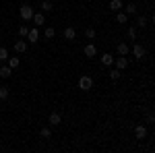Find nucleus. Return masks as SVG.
Instances as JSON below:
<instances>
[{
    "label": "nucleus",
    "mask_w": 155,
    "mask_h": 153,
    "mask_svg": "<svg viewBox=\"0 0 155 153\" xmlns=\"http://www.w3.org/2000/svg\"><path fill=\"white\" fill-rule=\"evenodd\" d=\"M31 21L35 23V27H44V23H46V17H44V12H33Z\"/></svg>",
    "instance_id": "5"
},
{
    "label": "nucleus",
    "mask_w": 155,
    "mask_h": 153,
    "mask_svg": "<svg viewBox=\"0 0 155 153\" xmlns=\"http://www.w3.org/2000/svg\"><path fill=\"white\" fill-rule=\"evenodd\" d=\"M132 54H134L137 60H143L145 56H147V52H145V48L141 46V44H134V46H132Z\"/></svg>",
    "instance_id": "3"
},
{
    "label": "nucleus",
    "mask_w": 155,
    "mask_h": 153,
    "mask_svg": "<svg viewBox=\"0 0 155 153\" xmlns=\"http://www.w3.org/2000/svg\"><path fill=\"white\" fill-rule=\"evenodd\" d=\"M11 75H12V68L6 64V66H0V77L2 79H11Z\"/></svg>",
    "instance_id": "13"
},
{
    "label": "nucleus",
    "mask_w": 155,
    "mask_h": 153,
    "mask_svg": "<svg viewBox=\"0 0 155 153\" xmlns=\"http://www.w3.org/2000/svg\"><path fill=\"white\" fill-rule=\"evenodd\" d=\"M19 15H21V19H23V21H31V17H33V8H31L29 4H23V6H21V11H19Z\"/></svg>",
    "instance_id": "2"
},
{
    "label": "nucleus",
    "mask_w": 155,
    "mask_h": 153,
    "mask_svg": "<svg viewBox=\"0 0 155 153\" xmlns=\"http://www.w3.org/2000/svg\"><path fill=\"white\" fill-rule=\"evenodd\" d=\"M114 64H116L118 71H124V68L128 66V58H126V56H118V58H114Z\"/></svg>",
    "instance_id": "4"
},
{
    "label": "nucleus",
    "mask_w": 155,
    "mask_h": 153,
    "mask_svg": "<svg viewBox=\"0 0 155 153\" xmlns=\"http://www.w3.org/2000/svg\"><path fill=\"white\" fill-rule=\"evenodd\" d=\"M6 62H8V66H11L12 71H15V68H19V64H21L19 56H8V58H6Z\"/></svg>",
    "instance_id": "12"
},
{
    "label": "nucleus",
    "mask_w": 155,
    "mask_h": 153,
    "mask_svg": "<svg viewBox=\"0 0 155 153\" xmlns=\"http://www.w3.org/2000/svg\"><path fill=\"white\" fill-rule=\"evenodd\" d=\"M122 8V0H110V11L112 12H118Z\"/></svg>",
    "instance_id": "16"
},
{
    "label": "nucleus",
    "mask_w": 155,
    "mask_h": 153,
    "mask_svg": "<svg viewBox=\"0 0 155 153\" xmlns=\"http://www.w3.org/2000/svg\"><path fill=\"white\" fill-rule=\"evenodd\" d=\"M137 27H147V17H137Z\"/></svg>",
    "instance_id": "21"
},
{
    "label": "nucleus",
    "mask_w": 155,
    "mask_h": 153,
    "mask_svg": "<svg viewBox=\"0 0 155 153\" xmlns=\"http://www.w3.org/2000/svg\"><path fill=\"white\" fill-rule=\"evenodd\" d=\"M134 137H137V139H141V141H143L145 137H147V128H145L143 124H139V126L134 128Z\"/></svg>",
    "instance_id": "10"
},
{
    "label": "nucleus",
    "mask_w": 155,
    "mask_h": 153,
    "mask_svg": "<svg viewBox=\"0 0 155 153\" xmlns=\"http://www.w3.org/2000/svg\"><path fill=\"white\" fill-rule=\"evenodd\" d=\"M44 35H46V39H52V37L56 35V29L54 27H46L44 29Z\"/></svg>",
    "instance_id": "17"
},
{
    "label": "nucleus",
    "mask_w": 155,
    "mask_h": 153,
    "mask_svg": "<svg viewBox=\"0 0 155 153\" xmlns=\"http://www.w3.org/2000/svg\"><path fill=\"white\" fill-rule=\"evenodd\" d=\"M99 60H101L104 66H112V64H114V56H112V54H101Z\"/></svg>",
    "instance_id": "11"
},
{
    "label": "nucleus",
    "mask_w": 155,
    "mask_h": 153,
    "mask_svg": "<svg viewBox=\"0 0 155 153\" xmlns=\"http://www.w3.org/2000/svg\"><path fill=\"white\" fill-rule=\"evenodd\" d=\"M137 12V4H128L126 6V15H134Z\"/></svg>",
    "instance_id": "27"
},
{
    "label": "nucleus",
    "mask_w": 155,
    "mask_h": 153,
    "mask_svg": "<svg viewBox=\"0 0 155 153\" xmlns=\"http://www.w3.org/2000/svg\"><path fill=\"white\" fill-rule=\"evenodd\" d=\"M41 137H44V139H50V137H52V128H50V126H44V128H41Z\"/></svg>",
    "instance_id": "24"
},
{
    "label": "nucleus",
    "mask_w": 155,
    "mask_h": 153,
    "mask_svg": "<svg viewBox=\"0 0 155 153\" xmlns=\"http://www.w3.org/2000/svg\"><path fill=\"white\" fill-rule=\"evenodd\" d=\"M6 97H8V87L0 85V99H6Z\"/></svg>",
    "instance_id": "25"
},
{
    "label": "nucleus",
    "mask_w": 155,
    "mask_h": 153,
    "mask_svg": "<svg viewBox=\"0 0 155 153\" xmlns=\"http://www.w3.org/2000/svg\"><path fill=\"white\" fill-rule=\"evenodd\" d=\"M27 33H29V27H27V25H21V27H19V35L27 37Z\"/></svg>",
    "instance_id": "26"
},
{
    "label": "nucleus",
    "mask_w": 155,
    "mask_h": 153,
    "mask_svg": "<svg viewBox=\"0 0 155 153\" xmlns=\"http://www.w3.org/2000/svg\"><path fill=\"white\" fill-rule=\"evenodd\" d=\"M126 33H128L130 39H137V29H134V27H128V31H126Z\"/></svg>",
    "instance_id": "28"
},
{
    "label": "nucleus",
    "mask_w": 155,
    "mask_h": 153,
    "mask_svg": "<svg viewBox=\"0 0 155 153\" xmlns=\"http://www.w3.org/2000/svg\"><path fill=\"white\" fill-rule=\"evenodd\" d=\"M93 87V79L91 77H87V75H83L81 79H79V89H83V91H89Z\"/></svg>",
    "instance_id": "1"
},
{
    "label": "nucleus",
    "mask_w": 155,
    "mask_h": 153,
    "mask_svg": "<svg viewBox=\"0 0 155 153\" xmlns=\"http://www.w3.org/2000/svg\"><path fill=\"white\" fill-rule=\"evenodd\" d=\"M120 72H122V71H118V68L110 71V79H112V81H118V79H120Z\"/></svg>",
    "instance_id": "22"
},
{
    "label": "nucleus",
    "mask_w": 155,
    "mask_h": 153,
    "mask_svg": "<svg viewBox=\"0 0 155 153\" xmlns=\"http://www.w3.org/2000/svg\"><path fill=\"white\" fill-rule=\"evenodd\" d=\"M48 122H50V126H58L60 122H62V118H60L58 112H52V114H50V118H48Z\"/></svg>",
    "instance_id": "7"
},
{
    "label": "nucleus",
    "mask_w": 155,
    "mask_h": 153,
    "mask_svg": "<svg viewBox=\"0 0 155 153\" xmlns=\"http://www.w3.org/2000/svg\"><path fill=\"white\" fill-rule=\"evenodd\" d=\"M25 50H27V42H25V39H19V42H15V52H17V54H23Z\"/></svg>",
    "instance_id": "9"
},
{
    "label": "nucleus",
    "mask_w": 155,
    "mask_h": 153,
    "mask_svg": "<svg viewBox=\"0 0 155 153\" xmlns=\"http://www.w3.org/2000/svg\"><path fill=\"white\" fill-rule=\"evenodd\" d=\"M27 37H29V44H37V42H39V31H37V27L35 29H29Z\"/></svg>",
    "instance_id": "8"
},
{
    "label": "nucleus",
    "mask_w": 155,
    "mask_h": 153,
    "mask_svg": "<svg viewBox=\"0 0 155 153\" xmlns=\"http://www.w3.org/2000/svg\"><path fill=\"white\" fill-rule=\"evenodd\" d=\"M6 58H8V50L6 48H0V62H6Z\"/></svg>",
    "instance_id": "23"
},
{
    "label": "nucleus",
    "mask_w": 155,
    "mask_h": 153,
    "mask_svg": "<svg viewBox=\"0 0 155 153\" xmlns=\"http://www.w3.org/2000/svg\"><path fill=\"white\" fill-rule=\"evenodd\" d=\"M85 37H87V39H95V29H93V27L85 29Z\"/></svg>",
    "instance_id": "20"
},
{
    "label": "nucleus",
    "mask_w": 155,
    "mask_h": 153,
    "mask_svg": "<svg viewBox=\"0 0 155 153\" xmlns=\"http://www.w3.org/2000/svg\"><path fill=\"white\" fill-rule=\"evenodd\" d=\"M74 37H77V31H74L72 27H66V29H64V39H68V42H72Z\"/></svg>",
    "instance_id": "15"
},
{
    "label": "nucleus",
    "mask_w": 155,
    "mask_h": 153,
    "mask_svg": "<svg viewBox=\"0 0 155 153\" xmlns=\"http://www.w3.org/2000/svg\"><path fill=\"white\" fill-rule=\"evenodd\" d=\"M116 21H118V23H128V15L118 11V15H116Z\"/></svg>",
    "instance_id": "18"
},
{
    "label": "nucleus",
    "mask_w": 155,
    "mask_h": 153,
    "mask_svg": "<svg viewBox=\"0 0 155 153\" xmlns=\"http://www.w3.org/2000/svg\"><path fill=\"white\" fill-rule=\"evenodd\" d=\"M118 54H120V56H128V54H130V48L126 46V42L118 44Z\"/></svg>",
    "instance_id": "14"
},
{
    "label": "nucleus",
    "mask_w": 155,
    "mask_h": 153,
    "mask_svg": "<svg viewBox=\"0 0 155 153\" xmlns=\"http://www.w3.org/2000/svg\"><path fill=\"white\" fill-rule=\"evenodd\" d=\"M83 52H85L87 58H95V56H97V48L93 46V44H87V46L83 48Z\"/></svg>",
    "instance_id": "6"
},
{
    "label": "nucleus",
    "mask_w": 155,
    "mask_h": 153,
    "mask_svg": "<svg viewBox=\"0 0 155 153\" xmlns=\"http://www.w3.org/2000/svg\"><path fill=\"white\" fill-rule=\"evenodd\" d=\"M52 8H54V6H52L50 0H44V2H41V12H50Z\"/></svg>",
    "instance_id": "19"
}]
</instances>
